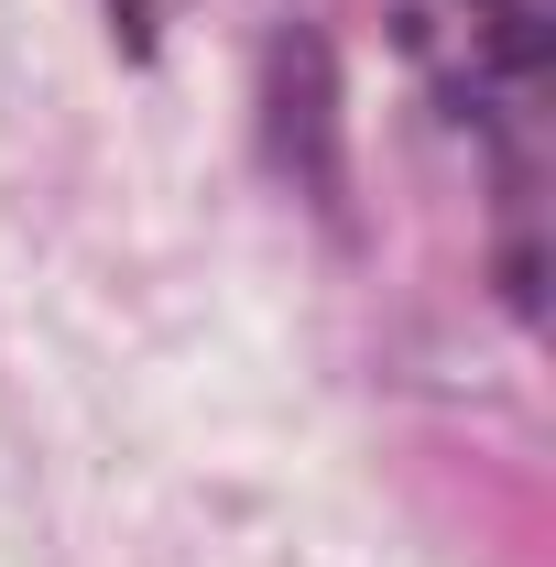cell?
<instances>
[{"instance_id": "cell-1", "label": "cell", "mask_w": 556, "mask_h": 567, "mask_svg": "<svg viewBox=\"0 0 556 567\" xmlns=\"http://www.w3.org/2000/svg\"><path fill=\"white\" fill-rule=\"evenodd\" d=\"M262 132H274V164L306 186V197H339V66H328V33H274L262 55Z\"/></svg>"}, {"instance_id": "cell-2", "label": "cell", "mask_w": 556, "mask_h": 567, "mask_svg": "<svg viewBox=\"0 0 556 567\" xmlns=\"http://www.w3.org/2000/svg\"><path fill=\"white\" fill-rule=\"evenodd\" d=\"M110 33H121V55H153V0H110Z\"/></svg>"}]
</instances>
